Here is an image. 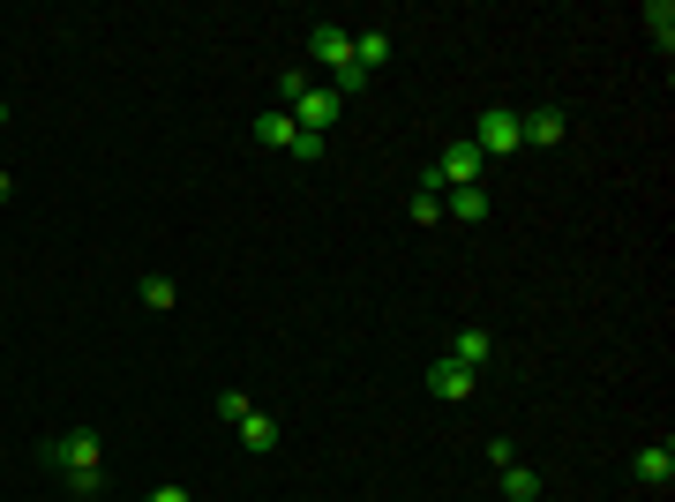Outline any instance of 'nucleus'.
Segmentation results:
<instances>
[{
	"instance_id": "nucleus-22",
	"label": "nucleus",
	"mask_w": 675,
	"mask_h": 502,
	"mask_svg": "<svg viewBox=\"0 0 675 502\" xmlns=\"http://www.w3.org/2000/svg\"><path fill=\"white\" fill-rule=\"evenodd\" d=\"M0 121H8V105H0Z\"/></svg>"
},
{
	"instance_id": "nucleus-20",
	"label": "nucleus",
	"mask_w": 675,
	"mask_h": 502,
	"mask_svg": "<svg viewBox=\"0 0 675 502\" xmlns=\"http://www.w3.org/2000/svg\"><path fill=\"white\" fill-rule=\"evenodd\" d=\"M218 413H225V420H248V413H255L248 390H225V398H218Z\"/></svg>"
},
{
	"instance_id": "nucleus-8",
	"label": "nucleus",
	"mask_w": 675,
	"mask_h": 502,
	"mask_svg": "<svg viewBox=\"0 0 675 502\" xmlns=\"http://www.w3.org/2000/svg\"><path fill=\"white\" fill-rule=\"evenodd\" d=\"M390 53H398L390 31H361V38H353V68H361V76H376V68H390Z\"/></svg>"
},
{
	"instance_id": "nucleus-1",
	"label": "nucleus",
	"mask_w": 675,
	"mask_h": 502,
	"mask_svg": "<svg viewBox=\"0 0 675 502\" xmlns=\"http://www.w3.org/2000/svg\"><path fill=\"white\" fill-rule=\"evenodd\" d=\"M98 458H106V443H98L90 427H68L60 443H45V465H60V480H68L76 495H98V488H106V465Z\"/></svg>"
},
{
	"instance_id": "nucleus-15",
	"label": "nucleus",
	"mask_w": 675,
	"mask_h": 502,
	"mask_svg": "<svg viewBox=\"0 0 675 502\" xmlns=\"http://www.w3.org/2000/svg\"><path fill=\"white\" fill-rule=\"evenodd\" d=\"M645 31H653V45H661V53L675 45V8H668V0H653V8H645Z\"/></svg>"
},
{
	"instance_id": "nucleus-9",
	"label": "nucleus",
	"mask_w": 675,
	"mask_h": 502,
	"mask_svg": "<svg viewBox=\"0 0 675 502\" xmlns=\"http://www.w3.org/2000/svg\"><path fill=\"white\" fill-rule=\"evenodd\" d=\"M638 480H645V488H668L675 480V443H645V450H638Z\"/></svg>"
},
{
	"instance_id": "nucleus-19",
	"label": "nucleus",
	"mask_w": 675,
	"mask_h": 502,
	"mask_svg": "<svg viewBox=\"0 0 675 502\" xmlns=\"http://www.w3.org/2000/svg\"><path fill=\"white\" fill-rule=\"evenodd\" d=\"M323 143H331V135H308V127H294V150H286V158H300V166H316V158H323Z\"/></svg>"
},
{
	"instance_id": "nucleus-4",
	"label": "nucleus",
	"mask_w": 675,
	"mask_h": 502,
	"mask_svg": "<svg viewBox=\"0 0 675 502\" xmlns=\"http://www.w3.org/2000/svg\"><path fill=\"white\" fill-rule=\"evenodd\" d=\"M338 113H345V98H338L331 83H308V90H300V105H294V127H308V135H331Z\"/></svg>"
},
{
	"instance_id": "nucleus-12",
	"label": "nucleus",
	"mask_w": 675,
	"mask_h": 502,
	"mask_svg": "<svg viewBox=\"0 0 675 502\" xmlns=\"http://www.w3.org/2000/svg\"><path fill=\"white\" fill-rule=\"evenodd\" d=\"M488 353H496V337H488V331H458V337H451V360H458V368H488Z\"/></svg>"
},
{
	"instance_id": "nucleus-21",
	"label": "nucleus",
	"mask_w": 675,
	"mask_h": 502,
	"mask_svg": "<svg viewBox=\"0 0 675 502\" xmlns=\"http://www.w3.org/2000/svg\"><path fill=\"white\" fill-rule=\"evenodd\" d=\"M151 502H188V488H173V480H166V488H151Z\"/></svg>"
},
{
	"instance_id": "nucleus-5",
	"label": "nucleus",
	"mask_w": 675,
	"mask_h": 502,
	"mask_svg": "<svg viewBox=\"0 0 675 502\" xmlns=\"http://www.w3.org/2000/svg\"><path fill=\"white\" fill-rule=\"evenodd\" d=\"M473 150H480V158L518 150V113H510V105H488V113H480V135H473Z\"/></svg>"
},
{
	"instance_id": "nucleus-11",
	"label": "nucleus",
	"mask_w": 675,
	"mask_h": 502,
	"mask_svg": "<svg viewBox=\"0 0 675 502\" xmlns=\"http://www.w3.org/2000/svg\"><path fill=\"white\" fill-rule=\"evenodd\" d=\"M233 427H241V450H255V458L278 450V420H270V413H248V420H233Z\"/></svg>"
},
{
	"instance_id": "nucleus-6",
	"label": "nucleus",
	"mask_w": 675,
	"mask_h": 502,
	"mask_svg": "<svg viewBox=\"0 0 675 502\" xmlns=\"http://www.w3.org/2000/svg\"><path fill=\"white\" fill-rule=\"evenodd\" d=\"M563 135H571L563 105H533V113H518V150H525V143H541V150H549V143H563Z\"/></svg>"
},
{
	"instance_id": "nucleus-14",
	"label": "nucleus",
	"mask_w": 675,
	"mask_h": 502,
	"mask_svg": "<svg viewBox=\"0 0 675 502\" xmlns=\"http://www.w3.org/2000/svg\"><path fill=\"white\" fill-rule=\"evenodd\" d=\"M504 495L533 502V495H541V472H533V465H504Z\"/></svg>"
},
{
	"instance_id": "nucleus-13",
	"label": "nucleus",
	"mask_w": 675,
	"mask_h": 502,
	"mask_svg": "<svg viewBox=\"0 0 675 502\" xmlns=\"http://www.w3.org/2000/svg\"><path fill=\"white\" fill-rule=\"evenodd\" d=\"M255 143H270V150H294V113H278V105H270V113L255 121Z\"/></svg>"
},
{
	"instance_id": "nucleus-18",
	"label": "nucleus",
	"mask_w": 675,
	"mask_h": 502,
	"mask_svg": "<svg viewBox=\"0 0 675 502\" xmlns=\"http://www.w3.org/2000/svg\"><path fill=\"white\" fill-rule=\"evenodd\" d=\"M413 225H435V217H443V196H435V188H413Z\"/></svg>"
},
{
	"instance_id": "nucleus-10",
	"label": "nucleus",
	"mask_w": 675,
	"mask_h": 502,
	"mask_svg": "<svg viewBox=\"0 0 675 502\" xmlns=\"http://www.w3.org/2000/svg\"><path fill=\"white\" fill-rule=\"evenodd\" d=\"M443 217L480 225V217H488V188H480V180H473V188H451V196H443Z\"/></svg>"
},
{
	"instance_id": "nucleus-3",
	"label": "nucleus",
	"mask_w": 675,
	"mask_h": 502,
	"mask_svg": "<svg viewBox=\"0 0 675 502\" xmlns=\"http://www.w3.org/2000/svg\"><path fill=\"white\" fill-rule=\"evenodd\" d=\"M308 60L331 68V83H338V76L353 68V31H345V23H316V31H308Z\"/></svg>"
},
{
	"instance_id": "nucleus-2",
	"label": "nucleus",
	"mask_w": 675,
	"mask_h": 502,
	"mask_svg": "<svg viewBox=\"0 0 675 502\" xmlns=\"http://www.w3.org/2000/svg\"><path fill=\"white\" fill-rule=\"evenodd\" d=\"M473 180H480V150H473V143H451V150H443V158L421 172V188H435V196H451V188H473Z\"/></svg>"
},
{
	"instance_id": "nucleus-16",
	"label": "nucleus",
	"mask_w": 675,
	"mask_h": 502,
	"mask_svg": "<svg viewBox=\"0 0 675 502\" xmlns=\"http://www.w3.org/2000/svg\"><path fill=\"white\" fill-rule=\"evenodd\" d=\"M316 83V76H308V68H286V76H278V113H294L300 105V90Z\"/></svg>"
},
{
	"instance_id": "nucleus-17",
	"label": "nucleus",
	"mask_w": 675,
	"mask_h": 502,
	"mask_svg": "<svg viewBox=\"0 0 675 502\" xmlns=\"http://www.w3.org/2000/svg\"><path fill=\"white\" fill-rule=\"evenodd\" d=\"M143 308H158V315H166V308H180V293H173V278H143Z\"/></svg>"
},
{
	"instance_id": "nucleus-7",
	"label": "nucleus",
	"mask_w": 675,
	"mask_h": 502,
	"mask_svg": "<svg viewBox=\"0 0 675 502\" xmlns=\"http://www.w3.org/2000/svg\"><path fill=\"white\" fill-rule=\"evenodd\" d=\"M473 382H480V368H458V360H435V368H428V390H435L443 405L473 398Z\"/></svg>"
}]
</instances>
